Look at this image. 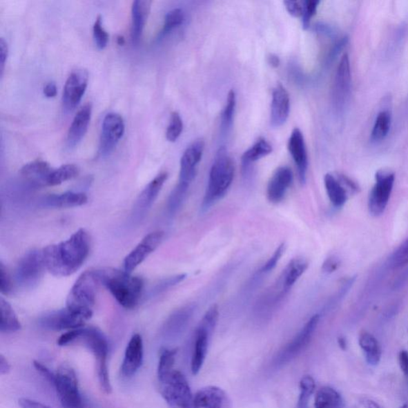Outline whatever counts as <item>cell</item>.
Here are the masks:
<instances>
[{
	"instance_id": "obj_25",
	"label": "cell",
	"mask_w": 408,
	"mask_h": 408,
	"mask_svg": "<svg viewBox=\"0 0 408 408\" xmlns=\"http://www.w3.org/2000/svg\"><path fill=\"white\" fill-rule=\"evenodd\" d=\"M92 116V105L87 103L77 113L67 134V144L70 148L77 146L84 137Z\"/></svg>"
},
{
	"instance_id": "obj_44",
	"label": "cell",
	"mask_w": 408,
	"mask_h": 408,
	"mask_svg": "<svg viewBox=\"0 0 408 408\" xmlns=\"http://www.w3.org/2000/svg\"><path fill=\"white\" fill-rule=\"evenodd\" d=\"M93 34H94L97 48L100 50L106 48L108 44V35L104 27H103L102 17L101 15H98L95 20L94 27H93Z\"/></svg>"
},
{
	"instance_id": "obj_30",
	"label": "cell",
	"mask_w": 408,
	"mask_h": 408,
	"mask_svg": "<svg viewBox=\"0 0 408 408\" xmlns=\"http://www.w3.org/2000/svg\"><path fill=\"white\" fill-rule=\"evenodd\" d=\"M194 312L195 306L192 304L179 309L168 319L166 324H165V332L170 336L182 333L188 327Z\"/></svg>"
},
{
	"instance_id": "obj_8",
	"label": "cell",
	"mask_w": 408,
	"mask_h": 408,
	"mask_svg": "<svg viewBox=\"0 0 408 408\" xmlns=\"http://www.w3.org/2000/svg\"><path fill=\"white\" fill-rule=\"evenodd\" d=\"M52 385L64 408H84L75 371L69 365L60 367L55 373Z\"/></svg>"
},
{
	"instance_id": "obj_9",
	"label": "cell",
	"mask_w": 408,
	"mask_h": 408,
	"mask_svg": "<svg viewBox=\"0 0 408 408\" xmlns=\"http://www.w3.org/2000/svg\"><path fill=\"white\" fill-rule=\"evenodd\" d=\"M319 322L320 315H313L307 324L304 325L300 332L291 340V342H289L276 355L275 359H273V365L275 368H280V367L291 362L298 355H300L302 351L307 347L309 343L311 342L313 336L315 331H316Z\"/></svg>"
},
{
	"instance_id": "obj_48",
	"label": "cell",
	"mask_w": 408,
	"mask_h": 408,
	"mask_svg": "<svg viewBox=\"0 0 408 408\" xmlns=\"http://www.w3.org/2000/svg\"><path fill=\"white\" fill-rule=\"evenodd\" d=\"M12 291V282L3 263L0 265V292L8 295Z\"/></svg>"
},
{
	"instance_id": "obj_15",
	"label": "cell",
	"mask_w": 408,
	"mask_h": 408,
	"mask_svg": "<svg viewBox=\"0 0 408 408\" xmlns=\"http://www.w3.org/2000/svg\"><path fill=\"white\" fill-rule=\"evenodd\" d=\"M87 320L65 308L60 311L46 313L39 319V323L41 327L45 329L53 330V331H61V330H73L84 327Z\"/></svg>"
},
{
	"instance_id": "obj_19",
	"label": "cell",
	"mask_w": 408,
	"mask_h": 408,
	"mask_svg": "<svg viewBox=\"0 0 408 408\" xmlns=\"http://www.w3.org/2000/svg\"><path fill=\"white\" fill-rule=\"evenodd\" d=\"M292 170L287 166L278 168L269 180L266 190L267 199L272 204L283 200L293 183Z\"/></svg>"
},
{
	"instance_id": "obj_27",
	"label": "cell",
	"mask_w": 408,
	"mask_h": 408,
	"mask_svg": "<svg viewBox=\"0 0 408 408\" xmlns=\"http://www.w3.org/2000/svg\"><path fill=\"white\" fill-rule=\"evenodd\" d=\"M52 171V168L48 162L42 159H35L24 165L20 170V174L34 185L48 186V179Z\"/></svg>"
},
{
	"instance_id": "obj_38",
	"label": "cell",
	"mask_w": 408,
	"mask_h": 408,
	"mask_svg": "<svg viewBox=\"0 0 408 408\" xmlns=\"http://www.w3.org/2000/svg\"><path fill=\"white\" fill-rule=\"evenodd\" d=\"M189 186L180 182H178L177 185L175 186L168 200L167 209L169 215L173 216L177 213L184 203Z\"/></svg>"
},
{
	"instance_id": "obj_51",
	"label": "cell",
	"mask_w": 408,
	"mask_h": 408,
	"mask_svg": "<svg viewBox=\"0 0 408 408\" xmlns=\"http://www.w3.org/2000/svg\"><path fill=\"white\" fill-rule=\"evenodd\" d=\"M8 55V46L3 38L0 39V71H1V76H3L5 64Z\"/></svg>"
},
{
	"instance_id": "obj_61",
	"label": "cell",
	"mask_w": 408,
	"mask_h": 408,
	"mask_svg": "<svg viewBox=\"0 0 408 408\" xmlns=\"http://www.w3.org/2000/svg\"><path fill=\"white\" fill-rule=\"evenodd\" d=\"M338 342L340 349L342 350L347 349V340L344 337H340Z\"/></svg>"
},
{
	"instance_id": "obj_12",
	"label": "cell",
	"mask_w": 408,
	"mask_h": 408,
	"mask_svg": "<svg viewBox=\"0 0 408 408\" xmlns=\"http://www.w3.org/2000/svg\"><path fill=\"white\" fill-rule=\"evenodd\" d=\"M324 184L330 202L335 208H342L350 195L359 193L360 191L358 183L342 173H327L324 175Z\"/></svg>"
},
{
	"instance_id": "obj_62",
	"label": "cell",
	"mask_w": 408,
	"mask_h": 408,
	"mask_svg": "<svg viewBox=\"0 0 408 408\" xmlns=\"http://www.w3.org/2000/svg\"><path fill=\"white\" fill-rule=\"evenodd\" d=\"M117 43L119 45H123L124 43H125V39H124L123 36H118Z\"/></svg>"
},
{
	"instance_id": "obj_16",
	"label": "cell",
	"mask_w": 408,
	"mask_h": 408,
	"mask_svg": "<svg viewBox=\"0 0 408 408\" xmlns=\"http://www.w3.org/2000/svg\"><path fill=\"white\" fill-rule=\"evenodd\" d=\"M89 80V74L84 69L71 72L64 86L63 104L67 111L74 110L84 97Z\"/></svg>"
},
{
	"instance_id": "obj_49",
	"label": "cell",
	"mask_w": 408,
	"mask_h": 408,
	"mask_svg": "<svg viewBox=\"0 0 408 408\" xmlns=\"http://www.w3.org/2000/svg\"><path fill=\"white\" fill-rule=\"evenodd\" d=\"M286 11L293 17H301L303 14V2L285 1L284 2Z\"/></svg>"
},
{
	"instance_id": "obj_60",
	"label": "cell",
	"mask_w": 408,
	"mask_h": 408,
	"mask_svg": "<svg viewBox=\"0 0 408 408\" xmlns=\"http://www.w3.org/2000/svg\"><path fill=\"white\" fill-rule=\"evenodd\" d=\"M10 370V365L8 363L6 359L4 358V356H1V360H0V371H1V374L4 375L8 373Z\"/></svg>"
},
{
	"instance_id": "obj_50",
	"label": "cell",
	"mask_w": 408,
	"mask_h": 408,
	"mask_svg": "<svg viewBox=\"0 0 408 408\" xmlns=\"http://www.w3.org/2000/svg\"><path fill=\"white\" fill-rule=\"evenodd\" d=\"M340 266V260L338 257L330 256L324 260L322 264V271L325 273H332L338 270Z\"/></svg>"
},
{
	"instance_id": "obj_56",
	"label": "cell",
	"mask_w": 408,
	"mask_h": 408,
	"mask_svg": "<svg viewBox=\"0 0 408 408\" xmlns=\"http://www.w3.org/2000/svg\"><path fill=\"white\" fill-rule=\"evenodd\" d=\"M57 86L54 82L46 84L43 89V94L46 97H55L57 95Z\"/></svg>"
},
{
	"instance_id": "obj_28",
	"label": "cell",
	"mask_w": 408,
	"mask_h": 408,
	"mask_svg": "<svg viewBox=\"0 0 408 408\" xmlns=\"http://www.w3.org/2000/svg\"><path fill=\"white\" fill-rule=\"evenodd\" d=\"M309 263L304 258H293L283 271L278 282L288 293L306 272Z\"/></svg>"
},
{
	"instance_id": "obj_21",
	"label": "cell",
	"mask_w": 408,
	"mask_h": 408,
	"mask_svg": "<svg viewBox=\"0 0 408 408\" xmlns=\"http://www.w3.org/2000/svg\"><path fill=\"white\" fill-rule=\"evenodd\" d=\"M288 150L298 168L299 179L304 184L307 182L308 155L303 134L298 128L293 129L289 139Z\"/></svg>"
},
{
	"instance_id": "obj_36",
	"label": "cell",
	"mask_w": 408,
	"mask_h": 408,
	"mask_svg": "<svg viewBox=\"0 0 408 408\" xmlns=\"http://www.w3.org/2000/svg\"><path fill=\"white\" fill-rule=\"evenodd\" d=\"M391 125V113L389 110L380 112L376 118L373 130H371V142H379L383 141L390 131Z\"/></svg>"
},
{
	"instance_id": "obj_10",
	"label": "cell",
	"mask_w": 408,
	"mask_h": 408,
	"mask_svg": "<svg viewBox=\"0 0 408 408\" xmlns=\"http://www.w3.org/2000/svg\"><path fill=\"white\" fill-rule=\"evenodd\" d=\"M376 182L369 198V213L375 217L383 215L394 190L396 175L389 169H380L375 175Z\"/></svg>"
},
{
	"instance_id": "obj_1",
	"label": "cell",
	"mask_w": 408,
	"mask_h": 408,
	"mask_svg": "<svg viewBox=\"0 0 408 408\" xmlns=\"http://www.w3.org/2000/svg\"><path fill=\"white\" fill-rule=\"evenodd\" d=\"M90 251V235L85 229H79L68 240L44 248L46 271L55 277L72 275L84 264Z\"/></svg>"
},
{
	"instance_id": "obj_37",
	"label": "cell",
	"mask_w": 408,
	"mask_h": 408,
	"mask_svg": "<svg viewBox=\"0 0 408 408\" xmlns=\"http://www.w3.org/2000/svg\"><path fill=\"white\" fill-rule=\"evenodd\" d=\"M79 173V168L75 164L61 165V167L53 169V171L51 172L48 179V186L61 184L67 182V180L76 177Z\"/></svg>"
},
{
	"instance_id": "obj_42",
	"label": "cell",
	"mask_w": 408,
	"mask_h": 408,
	"mask_svg": "<svg viewBox=\"0 0 408 408\" xmlns=\"http://www.w3.org/2000/svg\"><path fill=\"white\" fill-rule=\"evenodd\" d=\"M408 264V237L402 244L397 248L389 260V266L394 270L402 268Z\"/></svg>"
},
{
	"instance_id": "obj_13",
	"label": "cell",
	"mask_w": 408,
	"mask_h": 408,
	"mask_svg": "<svg viewBox=\"0 0 408 408\" xmlns=\"http://www.w3.org/2000/svg\"><path fill=\"white\" fill-rule=\"evenodd\" d=\"M125 122L116 113H110L102 122L99 153L102 157L110 154L125 133Z\"/></svg>"
},
{
	"instance_id": "obj_29",
	"label": "cell",
	"mask_w": 408,
	"mask_h": 408,
	"mask_svg": "<svg viewBox=\"0 0 408 408\" xmlns=\"http://www.w3.org/2000/svg\"><path fill=\"white\" fill-rule=\"evenodd\" d=\"M88 197L85 193L68 192L50 195L43 201L44 206L54 208H70L85 205Z\"/></svg>"
},
{
	"instance_id": "obj_63",
	"label": "cell",
	"mask_w": 408,
	"mask_h": 408,
	"mask_svg": "<svg viewBox=\"0 0 408 408\" xmlns=\"http://www.w3.org/2000/svg\"><path fill=\"white\" fill-rule=\"evenodd\" d=\"M400 408H408L407 405H402Z\"/></svg>"
},
{
	"instance_id": "obj_20",
	"label": "cell",
	"mask_w": 408,
	"mask_h": 408,
	"mask_svg": "<svg viewBox=\"0 0 408 408\" xmlns=\"http://www.w3.org/2000/svg\"><path fill=\"white\" fill-rule=\"evenodd\" d=\"M144 345L140 334H134L127 345L122 365L121 373L126 378L137 373L143 362Z\"/></svg>"
},
{
	"instance_id": "obj_46",
	"label": "cell",
	"mask_w": 408,
	"mask_h": 408,
	"mask_svg": "<svg viewBox=\"0 0 408 408\" xmlns=\"http://www.w3.org/2000/svg\"><path fill=\"white\" fill-rule=\"evenodd\" d=\"M185 278L186 275H184V273L183 275H178L173 277H169L166 278V280H164L163 281L157 284V285L155 286L153 290L151 291V294L153 296L156 295V294L161 293L165 291H167L168 289L177 285V284L183 282L185 280Z\"/></svg>"
},
{
	"instance_id": "obj_41",
	"label": "cell",
	"mask_w": 408,
	"mask_h": 408,
	"mask_svg": "<svg viewBox=\"0 0 408 408\" xmlns=\"http://www.w3.org/2000/svg\"><path fill=\"white\" fill-rule=\"evenodd\" d=\"M315 381L313 377L304 376L300 382V396L297 408H308L309 400L315 390Z\"/></svg>"
},
{
	"instance_id": "obj_32",
	"label": "cell",
	"mask_w": 408,
	"mask_h": 408,
	"mask_svg": "<svg viewBox=\"0 0 408 408\" xmlns=\"http://www.w3.org/2000/svg\"><path fill=\"white\" fill-rule=\"evenodd\" d=\"M273 151L271 144L269 143L265 138H260L253 144L248 150H246L242 156V168L246 173L248 168L253 163H255L263 157L268 156Z\"/></svg>"
},
{
	"instance_id": "obj_39",
	"label": "cell",
	"mask_w": 408,
	"mask_h": 408,
	"mask_svg": "<svg viewBox=\"0 0 408 408\" xmlns=\"http://www.w3.org/2000/svg\"><path fill=\"white\" fill-rule=\"evenodd\" d=\"M177 354V349H164L159 356L157 376L158 379H162L165 376L173 371L175 356Z\"/></svg>"
},
{
	"instance_id": "obj_47",
	"label": "cell",
	"mask_w": 408,
	"mask_h": 408,
	"mask_svg": "<svg viewBox=\"0 0 408 408\" xmlns=\"http://www.w3.org/2000/svg\"><path fill=\"white\" fill-rule=\"evenodd\" d=\"M285 244H282L281 245L278 246L275 251L273 252V255L270 258H269L268 261L262 267L260 271L261 273H268L271 272L273 270V269L276 267L278 262L280 261L281 258L284 255V253H285Z\"/></svg>"
},
{
	"instance_id": "obj_23",
	"label": "cell",
	"mask_w": 408,
	"mask_h": 408,
	"mask_svg": "<svg viewBox=\"0 0 408 408\" xmlns=\"http://www.w3.org/2000/svg\"><path fill=\"white\" fill-rule=\"evenodd\" d=\"M213 330L200 323L195 330L192 360H191V369L194 375L198 374L204 363L206 353H208L209 340Z\"/></svg>"
},
{
	"instance_id": "obj_45",
	"label": "cell",
	"mask_w": 408,
	"mask_h": 408,
	"mask_svg": "<svg viewBox=\"0 0 408 408\" xmlns=\"http://www.w3.org/2000/svg\"><path fill=\"white\" fill-rule=\"evenodd\" d=\"M320 1L318 0H307L303 2L302 28L307 30L311 24V20L313 15L317 13Z\"/></svg>"
},
{
	"instance_id": "obj_58",
	"label": "cell",
	"mask_w": 408,
	"mask_h": 408,
	"mask_svg": "<svg viewBox=\"0 0 408 408\" xmlns=\"http://www.w3.org/2000/svg\"><path fill=\"white\" fill-rule=\"evenodd\" d=\"M315 30L319 33H322L327 35H330L333 33V29L330 28L329 26L325 24H318L317 26H315Z\"/></svg>"
},
{
	"instance_id": "obj_59",
	"label": "cell",
	"mask_w": 408,
	"mask_h": 408,
	"mask_svg": "<svg viewBox=\"0 0 408 408\" xmlns=\"http://www.w3.org/2000/svg\"><path fill=\"white\" fill-rule=\"evenodd\" d=\"M268 64L273 68H277L281 64L280 59L276 55L271 54L268 57Z\"/></svg>"
},
{
	"instance_id": "obj_34",
	"label": "cell",
	"mask_w": 408,
	"mask_h": 408,
	"mask_svg": "<svg viewBox=\"0 0 408 408\" xmlns=\"http://www.w3.org/2000/svg\"><path fill=\"white\" fill-rule=\"evenodd\" d=\"M0 330L2 333H14L21 329L17 315L15 314L11 304L3 298L0 300Z\"/></svg>"
},
{
	"instance_id": "obj_53",
	"label": "cell",
	"mask_w": 408,
	"mask_h": 408,
	"mask_svg": "<svg viewBox=\"0 0 408 408\" xmlns=\"http://www.w3.org/2000/svg\"><path fill=\"white\" fill-rule=\"evenodd\" d=\"M346 43H347V38H343L342 39H340L339 42L334 45L333 49L329 52L328 57L329 61H333L336 58V57L338 56L340 51L342 50L344 46H345Z\"/></svg>"
},
{
	"instance_id": "obj_33",
	"label": "cell",
	"mask_w": 408,
	"mask_h": 408,
	"mask_svg": "<svg viewBox=\"0 0 408 408\" xmlns=\"http://www.w3.org/2000/svg\"><path fill=\"white\" fill-rule=\"evenodd\" d=\"M315 408H344L343 398L337 390L330 387L320 389L315 396Z\"/></svg>"
},
{
	"instance_id": "obj_54",
	"label": "cell",
	"mask_w": 408,
	"mask_h": 408,
	"mask_svg": "<svg viewBox=\"0 0 408 408\" xmlns=\"http://www.w3.org/2000/svg\"><path fill=\"white\" fill-rule=\"evenodd\" d=\"M400 369L408 379V353L405 350L401 351L399 355Z\"/></svg>"
},
{
	"instance_id": "obj_31",
	"label": "cell",
	"mask_w": 408,
	"mask_h": 408,
	"mask_svg": "<svg viewBox=\"0 0 408 408\" xmlns=\"http://www.w3.org/2000/svg\"><path fill=\"white\" fill-rule=\"evenodd\" d=\"M359 344L369 365L376 366L380 363L382 350L378 340L373 334L366 331L361 333L359 336Z\"/></svg>"
},
{
	"instance_id": "obj_22",
	"label": "cell",
	"mask_w": 408,
	"mask_h": 408,
	"mask_svg": "<svg viewBox=\"0 0 408 408\" xmlns=\"http://www.w3.org/2000/svg\"><path fill=\"white\" fill-rule=\"evenodd\" d=\"M290 115V96L286 88L278 84L273 90L271 125L273 128L281 127Z\"/></svg>"
},
{
	"instance_id": "obj_17",
	"label": "cell",
	"mask_w": 408,
	"mask_h": 408,
	"mask_svg": "<svg viewBox=\"0 0 408 408\" xmlns=\"http://www.w3.org/2000/svg\"><path fill=\"white\" fill-rule=\"evenodd\" d=\"M205 147L204 139H196L186 148L182 159H180V170L179 182L190 185L193 182L197 165L202 159Z\"/></svg>"
},
{
	"instance_id": "obj_52",
	"label": "cell",
	"mask_w": 408,
	"mask_h": 408,
	"mask_svg": "<svg viewBox=\"0 0 408 408\" xmlns=\"http://www.w3.org/2000/svg\"><path fill=\"white\" fill-rule=\"evenodd\" d=\"M34 365L35 369H37V371H39V373L42 374L45 378L50 382V384H53L55 373H51L50 369L46 368V367L43 365L38 362V361H35Z\"/></svg>"
},
{
	"instance_id": "obj_26",
	"label": "cell",
	"mask_w": 408,
	"mask_h": 408,
	"mask_svg": "<svg viewBox=\"0 0 408 408\" xmlns=\"http://www.w3.org/2000/svg\"><path fill=\"white\" fill-rule=\"evenodd\" d=\"M151 4L149 0H136L133 3L131 38L133 44H138L141 41L144 26L150 13Z\"/></svg>"
},
{
	"instance_id": "obj_5",
	"label": "cell",
	"mask_w": 408,
	"mask_h": 408,
	"mask_svg": "<svg viewBox=\"0 0 408 408\" xmlns=\"http://www.w3.org/2000/svg\"><path fill=\"white\" fill-rule=\"evenodd\" d=\"M99 285L95 271H87L82 273L67 296L66 308L84 317L88 321L93 316L97 289Z\"/></svg>"
},
{
	"instance_id": "obj_6",
	"label": "cell",
	"mask_w": 408,
	"mask_h": 408,
	"mask_svg": "<svg viewBox=\"0 0 408 408\" xmlns=\"http://www.w3.org/2000/svg\"><path fill=\"white\" fill-rule=\"evenodd\" d=\"M159 382L162 396L168 405L177 408H193L194 396L182 371L174 369Z\"/></svg>"
},
{
	"instance_id": "obj_40",
	"label": "cell",
	"mask_w": 408,
	"mask_h": 408,
	"mask_svg": "<svg viewBox=\"0 0 408 408\" xmlns=\"http://www.w3.org/2000/svg\"><path fill=\"white\" fill-rule=\"evenodd\" d=\"M184 12L182 9L175 8L169 11L165 15L164 27L162 34L163 35L172 32L173 30L179 27L184 21Z\"/></svg>"
},
{
	"instance_id": "obj_35",
	"label": "cell",
	"mask_w": 408,
	"mask_h": 408,
	"mask_svg": "<svg viewBox=\"0 0 408 408\" xmlns=\"http://www.w3.org/2000/svg\"><path fill=\"white\" fill-rule=\"evenodd\" d=\"M236 106V95L233 90L227 96L226 104L221 117L220 132L222 137H226L230 133L233 125Z\"/></svg>"
},
{
	"instance_id": "obj_18",
	"label": "cell",
	"mask_w": 408,
	"mask_h": 408,
	"mask_svg": "<svg viewBox=\"0 0 408 408\" xmlns=\"http://www.w3.org/2000/svg\"><path fill=\"white\" fill-rule=\"evenodd\" d=\"M168 177V174L166 172L161 173L143 190V192L139 195L135 208H134V218L140 220L146 215L157 198Z\"/></svg>"
},
{
	"instance_id": "obj_24",
	"label": "cell",
	"mask_w": 408,
	"mask_h": 408,
	"mask_svg": "<svg viewBox=\"0 0 408 408\" xmlns=\"http://www.w3.org/2000/svg\"><path fill=\"white\" fill-rule=\"evenodd\" d=\"M193 408H229V397L218 387H206L194 395Z\"/></svg>"
},
{
	"instance_id": "obj_4",
	"label": "cell",
	"mask_w": 408,
	"mask_h": 408,
	"mask_svg": "<svg viewBox=\"0 0 408 408\" xmlns=\"http://www.w3.org/2000/svg\"><path fill=\"white\" fill-rule=\"evenodd\" d=\"M235 172L233 159L227 153L225 146H221L211 168L208 187L201 204L203 213L224 197L233 182Z\"/></svg>"
},
{
	"instance_id": "obj_55",
	"label": "cell",
	"mask_w": 408,
	"mask_h": 408,
	"mask_svg": "<svg viewBox=\"0 0 408 408\" xmlns=\"http://www.w3.org/2000/svg\"><path fill=\"white\" fill-rule=\"evenodd\" d=\"M19 404L22 408H50L42 404H40L39 402L24 399V398L23 399H20L19 400Z\"/></svg>"
},
{
	"instance_id": "obj_11",
	"label": "cell",
	"mask_w": 408,
	"mask_h": 408,
	"mask_svg": "<svg viewBox=\"0 0 408 408\" xmlns=\"http://www.w3.org/2000/svg\"><path fill=\"white\" fill-rule=\"evenodd\" d=\"M351 88H352V75H351L349 55L344 54L340 59L336 72L332 90V103L333 110L338 115H342L347 108Z\"/></svg>"
},
{
	"instance_id": "obj_2",
	"label": "cell",
	"mask_w": 408,
	"mask_h": 408,
	"mask_svg": "<svg viewBox=\"0 0 408 408\" xmlns=\"http://www.w3.org/2000/svg\"><path fill=\"white\" fill-rule=\"evenodd\" d=\"M75 343L84 344L94 355L101 387L106 394H110L112 387L107 365L108 344L105 335L95 327H81L67 331L58 340L59 346Z\"/></svg>"
},
{
	"instance_id": "obj_14",
	"label": "cell",
	"mask_w": 408,
	"mask_h": 408,
	"mask_svg": "<svg viewBox=\"0 0 408 408\" xmlns=\"http://www.w3.org/2000/svg\"><path fill=\"white\" fill-rule=\"evenodd\" d=\"M164 237L163 231H158L147 235L123 262L124 271L131 273L161 245Z\"/></svg>"
},
{
	"instance_id": "obj_43",
	"label": "cell",
	"mask_w": 408,
	"mask_h": 408,
	"mask_svg": "<svg viewBox=\"0 0 408 408\" xmlns=\"http://www.w3.org/2000/svg\"><path fill=\"white\" fill-rule=\"evenodd\" d=\"M183 121L182 117L177 112L172 113L170 117L169 125L166 131V138L170 142H175L177 140L183 131Z\"/></svg>"
},
{
	"instance_id": "obj_3",
	"label": "cell",
	"mask_w": 408,
	"mask_h": 408,
	"mask_svg": "<svg viewBox=\"0 0 408 408\" xmlns=\"http://www.w3.org/2000/svg\"><path fill=\"white\" fill-rule=\"evenodd\" d=\"M95 271L100 285L106 287L122 307L132 309L137 306L144 289L142 278L132 276L131 273L110 268Z\"/></svg>"
},
{
	"instance_id": "obj_57",
	"label": "cell",
	"mask_w": 408,
	"mask_h": 408,
	"mask_svg": "<svg viewBox=\"0 0 408 408\" xmlns=\"http://www.w3.org/2000/svg\"><path fill=\"white\" fill-rule=\"evenodd\" d=\"M356 408H381L377 402L371 400H363L359 402Z\"/></svg>"
},
{
	"instance_id": "obj_7",
	"label": "cell",
	"mask_w": 408,
	"mask_h": 408,
	"mask_svg": "<svg viewBox=\"0 0 408 408\" xmlns=\"http://www.w3.org/2000/svg\"><path fill=\"white\" fill-rule=\"evenodd\" d=\"M45 271L43 251H29L19 260L15 269V282L19 287L32 290L42 280Z\"/></svg>"
}]
</instances>
